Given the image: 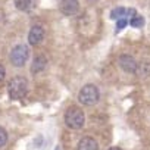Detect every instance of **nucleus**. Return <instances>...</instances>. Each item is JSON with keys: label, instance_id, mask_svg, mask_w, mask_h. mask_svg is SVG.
<instances>
[{"label": "nucleus", "instance_id": "obj_13", "mask_svg": "<svg viewBox=\"0 0 150 150\" xmlns=\"http://www.w3.org/2000/svg\"><path fill=\"white\" fill-rule=\"evenodd\" d=\"M6 143H8V132L5 128L0 127V147H3Z\"/></svg>", "mask_w": 150, "mask_h": 150}, {"label": "nucleus", "instance_id": "obj_10", "mask_svg": "<svg viewBox=\"0 0 150 150\" xmlns=\"http://www.w3.org/2000/svg\"><path fill=\"white\" fill-rule=\"evenodd\" d=\"M47 65V59L44 54H37L33 60V66H31V72L33 74H37V72H41Z\"/></svg>", "mask_w": 150, "mask_h": 150}, {"label": "nucleus", "instance_id": "obj_3", "mask_svg": "<svg viewBox=\"0 0 150 150\" xmlns=\"http://www.w3.org/2000/svg\"><path fill=\"white\" fill-rule=\"evenodd\" d=\"M99 88L93 84H87L84 86L81 90H80V94H78V100L80 103L86 105V106H91L94 103H97L99 100Z\"/></svg>", "mask_w": 150, "mask_h": 150}, {"label": "nucleus", "instance_id": "obj_16", "mask_svg": "<svg viewBox=\"0 0 150 150\" xmlns=\"http://www.w3.org/2000/svg\"><path fill=\"white\" fill-rule=\"evenodd\" d=\"M109 150H122V149H121V147H110Z\"/></svg>", "mask_w": 150, "mask_h": 150}, {"label": "nucleus", "instance_id": "obj_9", "mask_svg": "<svg viewBox=\"0 0 150 150\" xmlns=\"http://www.w3.org/2000/svg\"><path fill=\"white\" fill-rule=\"evenodd\" d=\"M78 150H99V144L91 137H84L78 143Z\"/></svg>", "mask_w": 150, "mask_h": 150}, {"label": "nucleus", "instance_id": "obj_4", "mask_svg": "<svg viewBox=\"0 0 150 150\" xmlns=\"http://www.w3.org/2000/svg\"><path fill=\"white\" fill-rule=\"evenodd\" d=\"M30 57V49L25 44H18L11 52V62L15 66H24Z\"/></svg>", "mask_w": 150, "mask_h": 150}, {"label": "nucleus", "instance_id": "obj_1", "mask_svg": "<svg viewBox=\"0 0 150 150\" xmlns=\"http://www.w3.org/2000/svg\"><path fill=\"white\" fill-rule=\"evenodd\" d=\"M65 122L69 128L72 129H80L84 127V122H86V116H84V112L83 109L77 108V106H72L66 110L65 113Z\"/></svg>", "mask_w": 150, "mask_h": 150}, {"label": "nucleus", "instance_id": "obj_17", "mask_svg": "<svg viewBox=\"0 0 150 150\" xmlns=\"http://www.w3.org/2000/svg\"><path fill=\"white\" fill-rule=\"evenodd\" d=\"M88 3H96V2H99V0H87Z\"/></svg>", "mask_w": 150, "mask_h": 150}, {"label": "nucleus", "instance_id": "obj_6", "mask_svg": "<svg viewBox=\"0 0 150 150\" xmlns=\"http://www.w3.org/2000/svg\"><path fill=\"white\" fill-rule=\"evenodd\" d=\"M119 66L122 68V71L134 74L137 71V60L132 56H129V54H122L119 57Z\"/></svg>", "mask_w": 150, "mask_h": 150}, {"label": "nucleus", "instance_id": "obj_2", "mask_svg": "<svg viewBox=\"0 0 150 150\" xmlns=\"http://www.w3.org/2000/svg\"><path fill=\"white\" fill-rule=\"evenodd\" d=\"M28 91V83L24 77H13L11 81H9V86H8V93L11 96V99H21L27 94Z\"/></svg>", "mask_w": 150, "mask_h": 150}, {"label": "nucleus", "instance_id": "obj_15", "mask_svg": "<svg viewBox=\"0 0 150 150\" xmlns=\"http://www.w3.org/2000/svg\"><path fill=\"white\" fill-rule=\"evenodd\" d=\"M5 75H6V71H5V66L0 65V83L5 80Z\"/></svg>", "mask_w": 150, "mask_h": 150}, {"label": "nucleus", "instance_id": "obj_7", "mask_svg": "<svg viewBox=\"0 0 150 150\" xmlns=\"http://www.w3.org/2000/svg\"><path fill=\"white\" fill-rule=\"evenodd\" d=\"M43 38H44V30H43V27H40V25L31 27L30 34H28V43L33 44V46H37V44H40L43 41Z\"/></svg>", "mask_w": 150, "mask_h": 150}, {"label": "nucleus", "instance_id": "obj_12", "mask_svg": "<svg viewBox=\"0 0 150 150\" xmlns=\"http://www.w3.org/2000/svg\"><path fill=\"white\" fill-rule=\"evenodd\" d=\"M129 24L134 27V28H140V27H143L144 25V18L141 16V15H134L131 19H129Z\"/></svg>", "mask_w": 150, "mask_h": 150}, {"label": "nucleus", "instance_id": "obj_5", "mask_svg": "<svg viewBox=\"0 0 150 150\" xmlns=\"http://www.w3.org/2000/svg\"><path fill=\"white\" fill-rule=\"evenodd\" d=\"M59 9L63 15L66 16H72L80 11V2L78 0H60L59 3Z\"/></svg>", "mask_w": 150, "mask_h": 150}, {"label": "nucleus", "instance_id": "obj_11", "mask_svg": "<svg viewBox=\"0 0 150 150\" xmlns=\"http://www.w3.org/2000/svg\"><path fill=\"white\" fill-rule=\"evenodd\" d=\"M15 2V6L19 9V11H30L31 8V3H33V0H13Z\"/></svg>", "mask_w": 150, "mask_h": 150}, {"label": "nucleus", "instance_id": "obj_14", "mask_svg": "<svg viewBox=\"0 0 150 150\" xmlns=\"http://www.w3.org/2000/svg\"><path fill=\"white\" fill-rule=\"evenodd\" d=\"M127 24H129V19L128 18H121L116 21V28L118 30H122L124 27H127Z\"/></svg>", "mask_w": 150, "mask_h": 150}, {"label": "nucleus", "instance_id": "obj_8", "mask_svg": "<svg viewBox=\"0 0 150 150\" xmlns=\"http://www.w3.org/2000/svg\"><path fill=\"white\" fill-rule=\"evenodd\" d=\"M135 13H137V12H135L134 9L116 8V9H113V11L110 12V18H112V19H115V21H118V19H121V18H128V19H131Z\"/></svg>", "mask_w": 150, "mask_h": 150}]
</instances>
